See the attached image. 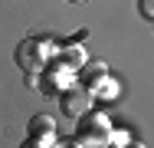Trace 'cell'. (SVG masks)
Here are the masks:
<instances>
[{
  "instance_id": "obj_1",
  "label": "cell",
  "mask_w": 154,
  "mask_h": 148,
  "mask_svg": "<svg viewBox=\"0 0 154 148\" xmlns=\"http://www.w3.org/2000/svg\"><path fill=\"white\" fill-rule=\"evenodd\" d=\"M59 105H62V115L66 118H82L89 112V105H92V92L85 86L69 82V86L62 89V95H59Z\"/></svg>"
},
{
  "instance_id": "obj_2",
  "label": "cell",
  "mask_w": 154,
  "mask_h": 148,
  "mask_svg": "<svg viewBox=\"0 0 154 148\" xmlns=\"http://www.w3.org/2000/svg\"><path fill=\"white\" fill-rule=\"evenodd\" d=\"M46 59H49V53H43V43H39V40H23V43L17 46V66H20L26 76L43 72Z\"/></svg>"
},
{
  "instance_id": "obj_3",
  "label": "cell",
  "mask_w": 154,
  "mask_h": 148,
  "mask_svg": "<svg viewBox=\"0 0 154 148\" xmlns=\"http://www.w3.org/2000/svg\"><path fill=\"white\" fill-rule=\"evenodd\" d=\"M26 132H30V138H36V142L56 138V118L53 115H33L30 125H26Z\"/></svg>"
},
{
  "instance_id": "obj_4",
  "label": "cell",
  "mask_w": 154,
  "mask_h": 148,
  "mask_svg": "<svg viewBox=\"0 0 154 148\" xmlns=\"http://www.w3.org/2000/svg\"><path fill=\"white\" fill-rule=\"evenodd\" d=\"M82 128H85V135H82L85 142H105V138H108V132H105V135L98 132V128H108V122L102 115H89V112H85V115H82Z\"/></svg>"
},
{
  "instance_id": "obj_5",
  "label": "cell",
  "mask_w": 154,
  "mask_h": 148,
  "mask_svg": "<svg viewBox=\"0 0 154 148\" xmlns=\"http://www.w3.org/2000/svg\"><path fill=\"white\" fill-rule=\"evenodd\" d=\"M62 63H66L72 72H75V69H82V66L89 63V56H85V46H82V43H69V46L62 50Z\"/></svg>"
},
{
  "instance_id": "obj_6",
  "label": "cell",
  "mask_w": 154,
  "mask_h": 148,
  "mask_svg": "<svg viewBox=\"0 0 154 148\" xmlns=\"http://www.w3.org/2000/svg\"><path fill=\"white\" fill-rule=\"evenodd\" d=\"M105 79H108V69H105V63H92V66H85V69H82V86L89 89V92H92L95 86H102Z\"/></svg>"
},
{
  "instance_id": "obj_7",
  "label": "cell",
  "mask_w": 154,
  "mask_h": 148,
  "mask_svg": "<svg viewBox=\"0 0 154 148\" xmlns=\"http://www.w3.org/2000/svg\"><path fill=\"white\" fill-rule=\"evenodd\" d=\"M138 10H141V17L154 20V0H138Z\"/></svg>"
},
{
  "instance_id": "obj_8",
  "label": "cell",
  "mask_w": 154,
  "mask_h": 148,
  "mask_svg": "<svg viewBox=\"0 0 154 148\" xmlns=\"http://www.w3.org/2000/svg\"><path fill=\"white\" fill-rule=\"evenodd\" d=\"M20 148H43V145H39L36 138H26V142H23V145H20Z\"/></svg>"
},
{
  "instance_id": "obj_9",
  "label": "cell",
  "mask_w": 154,
  "mask_h": 148,
  "mask_svg": "<svg viewBox=\"0 0 154 148\" xmlns=\"http://www.w3.org/2000/svg\"><path fill=\"white\" fill-rule=\"evenodd\" d=\"M125 148H148V145H144V142H128Z\"/></svg>"
},
{
  "instance_id": "obj_10",
  "label": "cell",
  "mask_w": 154,
  "mask_h": 148,
  "mask_svg": "<svg viewBox=\"0 0 154 148\" xmlns=\"http://www.w3.org/2000/svg\"><path fill=\"white\" fill-rule=\"evenodd\" d=\"M66 3H85V0H66Z\"/></svg>"
}]
</instances>
